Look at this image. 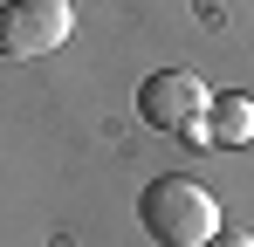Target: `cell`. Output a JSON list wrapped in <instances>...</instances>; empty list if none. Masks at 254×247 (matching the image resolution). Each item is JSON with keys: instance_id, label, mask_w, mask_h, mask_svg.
<instances>
[{"instance_id": "obj_1", "label": "cell", "mask_w": 254, "mask_h": 247, "mask_svg": "<svg viewBox=\"0 0 254 247\" xmlns=\"http://www.w3.org/2000/svg\"><path fill=\"white\" fill-rule=\"evenodd\" d=\"M137 220H144V234L158 247H206L220 234V199H213L199 179H151L144 185V199H137Z\"/></svg>"}, {"instance_id": "obj_2", "label": "cell", "mask_w": 254, "mask_h": 247, "mask_svg": "<svg viewBox=\"0 0 254 247\" xmlns=\"http://www.w3.org/2000/svg\"><path fill=\"white\" fill-rule=\"evenodd\" d=\"M76 28V7L69 0H0V55L7 62H35L55 55Z\"/></svg>"}, {"instance_id": "obj_3", "label": "cell", "mask_w": 254, "mask_h": 247, "mask_svg": "<svg viewBox=\"0 0 254 247\" xmlns=\"http://www.w3.org/2000/svg\"><path fill=\"white\" fill-rule=\"evenodd\" d=\"M206 82L192 76V69H158V76L137 82V117L151 124V130H179V137H206Z\"/></svg>"}, {"instance_id": "obj_4", "label": "cell", "mask_w": 254, "mask_h": 247, "mask_svg": "<svg viewBox=\"0 0 254 247\" xmlns=\"http://www.w3.org/2000/svg\"><path fill=\"white\" fill-rule=\"evenodd\" d=\"M206 137L213 144H254V96H241V89L213 96L206 103Z\"/></svg>"}, {"instance_id": "obj_5", "label": "cell", "mask_w": 254, "mask_h": 247, "mask_svg": "<svg viewBox=\"0 0 254 247\" xmlns=\"http://www.w3.org/2000/svg\"><path fill=\"white\" fill-rule=\"evenodd\" d=\"M206 247H254V234H241V227H220Z\"/></svg>"}]
</instances>
